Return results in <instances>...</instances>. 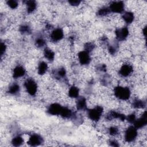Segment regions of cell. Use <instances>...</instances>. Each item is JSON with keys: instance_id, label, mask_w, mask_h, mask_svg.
Here are the masks:
<instances>
[{"instance_id": "cell-21", "label": "cell", "mask_w": 147, "mask_h": 147, "mask_svg": "<svg viewBox=\"0 0 147 147\" xmlns=\"http://www.w3.org/2000/svg\"><path fill=\"white\" fill-rule=\"evenodd\" d=\"M60 115L64 118H69L72 115V113L69 109L63 107Z\"/></svg>"}, {"instance_id": "cell-16", "label": "cell", "mask_w": 147, "mask_h": 147, "mask_svg": "<svg viewBox=\"0 0 147 147\" xmlns=\"http://www.w3.org/2000/svg\"><path fill=\"white\" fill-rule=\"evenodd\" d=\"M25 5L26 6V10L28 13L33 12L37 7V4L34 1H26Z\"/></svg>"}, {"instance_id": "cell-30", "label": "cell", "mask_w": 147, "mask_h": 147, "mask_svg": "<svg viewBox=\"0 0 147 147\" xmlns=\"http://www.w3.org/2000/svg\"><path fill=\"white\" fill-rule=\"evenodd\" d=\"M66 71L64 68H59V70L56 72V75L59 78H64L65 76Z\"/></svg>"}, {"instance_id": "cell-34", "label": "cell", "mask_w": 147, "mask_h": 147, "mask_svg": "<svg viewBox=\"0 0 147 147\" xmlns=\"http://www.w3.org/2000/svg\"><path fill=\"white\" fill-rule=\"evenodd\" d=\"M110 145L113 146H118L119 144H118V142L115 140H111L110 141Z\"/></svg>"}, {"instance_id": "cell-15", "label": "cell", "mask_w": 147, "mask_h": 147, "mask_svg": "<svg viewBox=\"0 0 147 147\" xmlns=\"http://www.w3.org/2000/svg\"><path fill=\"white\" fill-rule=\"evenodd\" d=\"M134 14L130 11H126L122 15V18L123 21L127 24H131L134 20Z\"/></svg>"}, {"instance_id": "cell-11", "label": "cell", "mask_w": 147, "mask_h": 147, "mask_svg": "<svg viewBox=\"0 0 147 147\" xmlns=\"http://www.w3.org/2000/svg\"><path fill=\"white\" fill-rule=\"evenodd\" d=\"M42 141H43V140L40 136L34 134L32 135L29 138L28 142L30 145L35 146H38L40 145L42 142Z\"/></svg>"}, {"instance_id": "cell-25", "label": "cell", "mask_w": 147, "mask_h": 147, "mask_svg": "<svg viewBox=\"0 0 147 147\" xmlns=\"http://www.w3.org/2000/svg\"><path fill=\"white\" fill-rule=\"evenodd\" d=\"M45 41L41 37H38L36 38L35 41V45L37 47H42L45 45Z\"/></svg>"}, {"instance_id": "cell-4", "label": "cell", "mask_w": 147, "mask_h": 147, "mask_svg": "<svg viewBox=\"0 0 147 147\" xmlns=\"http://www.w3.org/2000/svg\"><path fill=\"white\" fill-rule=\"evenodd\" d=\"M24 86L26 91L32 96L34 95L37 91V86L36 83L32 79H27L24 83Z\"/></svg>"}, {"instance_id": "cell-5", "label": "cell", "mask_w": 147, "mask_h": 147, "mask_svg": "<svg viewBox=\"0 0 147 147\" xmlns=\"http://www.w3.org/2000/svg\"><path fill=\"white\" fill-rule=\"evenodd\" d=\"M109 7L110 11L115 13H121L124 10V3L122 1H114L111 3Z\"/></svg>"}, {"instance_id": "cell-10", "label": "cell", "mask_w": 147, "mask_h": 147, "mask_svg": "<svg viewBox=\"0 0 147 147\" xmlns=\"http://www.w3.org/2000/svg\"><path fill=\"white\" fill-rule=\"evenodd\" d=\"M62 108L63 107L60 105L58 103H53L49 106L48 109V112L51 115H60Z\"/></svg>"}, {"instance_id": "cell-18", "label": "cell", "mask_w": 147, "mask_h": 147, "mask_svg": "<svg viewBox=\"0 0 147 147\" xmlns=\"http://www.w3.org/2000/svg\"><path fill=\"white\" fill-rule=\"evenodd\" d=\"M79 94V90L76 86H72L68 91V96L72 98H76L78 97Z\"/></svg>"}, {"instance_id": "cell-24", "label": "cell", "mask_w": 147, "mask_h": 147, "mask_svg": "<svg viewBox=\"0 0 147 147\" xmlns=\"http://www.w3.org/2000/svg\"><path fill=\"white\" fill-rule=\"evenodd\" d=\"M110 10L109 9V7H103L99 9V10L97 12V14L100 17H103L108 15L110 13Z\"/></svg>"}, {"instance_id": "cell-31", "label": "cell", "mask_w": 147, "mask_h": 147, "mask_svg": "<svg viewBox=\"0 0 147 147\" xmlns=\"http://www.w3.org/2000/svg\"><path fill=\"white\" fill-rule=\"evenodd\" d=\"M126 119L127 120V121L130 123H134L135 120L136 119V115L134 113L129 114L127 117H126Z\"/></svg>"}, {"instance_id": "cell-13", "label": "cell", "mask_w": 147, "mask_h": 147, "mask_svg": "<svg viewBox=\"0 0 147 147\" xmlns=\"http://www.w3.org/2000/svg\"><path fill=\"white\" fill-rule=\"evenodd\" d=\"M25 74V69H24V68L22 66L18 65L16 67L13 69V77L14 79H18L24 76Z\"/></svg>"}, {"instance_id": "cell-7", "label": "cell", "mask_w": 147, "mask_h": 147, "mask_svg": "<svg viewBox=\"0 0 147 147\" xmlns=\"http://www.w3.org/2000/svg\"><path fill=\"white\" fill-rule=\"evenodd\" d=\"M64 37V32L60 28H56L53 30L50 34L51 40L55 42L61 40Z\"/></svg>"}, {"instance_id": "cell-29", "label": "cell", "mask_w": 147, "mask_h": 147, "mask_svg": "<svg viewBox=\"0 0 147 147\" xmlns=\"http://www.w3.org/2000/svg\"><path fill=\"white\" fill-rule=\"evenodd\" d=\"M119 130L116 126H111L109 129V133L111 136H116L118 134Z\"/></svg>"}, {"instance_id": "cell-2", "label": "cell", "mask_w": 147, "mask_h": 147, "mask_svg": "<svg viewBox=\"0 0 147 147\" xmlns=\"http://www.w3.org/2000/svg\"><path fill=\"white\" fill-rule=\"evenodd\" d=\"M103 108L101 106H96L88 111V117L93 121H98L103 113Z\"/></svg>"}, {"instance_id": "cell-14", "label": "cell", "mask_w": 147, "mask_h": 147, "mask_svg": "<svg viewBox=\"0 0 147 147\" xmlns=\"http://www.w3.org/2000/svg\"><path fill=\"white\" fill-rule=\"evenodd\" d=\"M76 107L79 110H84L87 108L86 100L84 97L78 98L76 102Z\"/></svg>"}, {"instance_id": "cell-33", "label": "cell", "mask_w": 147, "mask_h": 147, "mask_svg": "<svg viewBox=\"0 0 147 147\" xmlns=\"http://www.w3.org/2000/svg\"><path fill=\"white\" fill-rule=\"evenodd\" d=\"M80 1H68V3L73 6H78L80 3Z\"/></svg>"}, {"instance_id": "cell-23", "label": "cell", "mask_w": 147, "mask_h": 147, "mask_svg": "<svg viewBox=\"0 0 147 147\" xmlns=\"http://www.w3.org/2000/svg\"><path fill=\"white\" fill-rule=\"evenodd\" d=\"M24 142V139L22 137L20 136H16L11 140V144L13 146H20Z\"/></svg>"}, {"instance_id": "cell-28", "label": "cell", "mask_w": 147, "mask_h": 147, "mask_svg": "<svg viewBox=\"0 0 147 147\" xmlns=\"http://www.w3.org/2000/svg\"><path fill=\"white\" fill-rule=\"evenodd\" d=\"M94 45L91 42H87L84 45V51L90 53L91 51H92L94 48Z\"/></svg>"}, {"instance_id": "cell-22", "label": "cell", "mask_w": 147, "mask_h": 147, "mask_svg": "<svg viewBox=\"0 0 147 147\" xmlns=\"http://www.w3.org/2000/svg\"><path fill=\"white\" fill-rule=\"evenodd\" d=\"M132 105L134 108L142 109L145 106V103L144 101L142 100L136 99H134V101L133 102Z\"/></svg>"}, {"instance_id": "cell-1", "label": "cell", "mask_w": 147, "mask_h": 147, "mask_svg": "<svg viewBox=\"0 0 147 147\" xmlns=\"http://www.w3.org/2000/svg\"><path fill=\"white\" fill-rule=\"evenodd\" d=\"M114 93L115 97L119 99L125 100L130 98L131 92L128 87L118 86L114 88Z\"/></svg>"}, {"instance_id": "cell-6", "label": "cell", "mask_w": 147, "mask_h": 147, "mask_svg": "<svg viewBox=\"0 0 147 147\" xmlns=\"http://www.w3.org/2000/svg\"><path fill=\"white\" fill-rule=\"evenodd\" d=\"M129 30L126 27H123L116 29L115 34L116 38L118 41H123L125 40L129 35Z\"/></svg>"}, {"instance_id": "cell-8", "label": "cell", "mask_w": 147, "mask_h": 147, "mask_svg": "<svg viewBox=\"0 0 147 147\" xmlns=\"http://www.w3.org/2000/svg\"><path fill=\"white\" fill-rule=\"evenodd\" d=\"M78 59L79 63L82 65H87L90 63L91 61V58L89 53L85 51H82L79 52Z\"/></svg>"}, {"instance_id": "cell-32", "label": "cell", "mask_w": 147, "mask_h": 147, "mask_svg": "<svg viewBox=\"0 0 147 147\" xmlns=\"http://www.w3.org/2000/svg\"><path fill=\"white\" fill-rule=\"evenodd\" d=\"M6 50V45L4 42H1V57L3 56V55L5 54V52Z\"/></svg>"}, {"instance_id": "cell-35", "label": "cell", "mask_w": 147, "mask_h": 147, "mask_svg": "<svg viewBox=\"0 0 147 147\" xmlns=\"http://www.w3.org/2000/svg\"><path fill=\"white\" fill-rule=\"evenodd\" d=\"M142 33L144 36H146V27H144V29H142Z\"/></svg>"}, {"instance_id": "cell-9", "label": "cell", "mask_w": 147, "mask_h": 147, "mask_svg": "<svg viewBox=\"0 0 147 147\" xmlns=\"http://www.w3.org/2000/svg\"><path fill=\"white\" fill-rule=\"evenodd\" d=\"M146 123H147L146 112L145 111L140 118L135 120L133 124H134V126L136 129H140L145 126Z\"/></svg>"}, {"instance_id": "cell-17", "label": "cell", "mask_w": 147, "mask_h": 147, "mask_svg": "<svg viewBox=\"0 0 147 147\" xmlns=\"http://www.w3.org/2000/svg\"><path fill=\"white\" fill-rule=\"evenodd\" d=\"M48 69V65L44 61H41L39 63L38 68H37V72L39 75H42L45 74Z\"/></svg>"}, {"instance_id": "cell-3", "label": "cell", "mask_w": 147, "mask_h": 147, "mask_svg": "<svg viewBox=\"0 0 147 147\" xmlns=\"http://www.w3.org/2000/svg\"><path fill=\"white\" fill-rule=\"evenodd\" d=\"M137 129L134 126H129L125 133V140L127 142L133 141L137 136Z\"/></svg>"}, {"instance_id": "cell-19", "label": "cell", "mask_w": 147, "mask_h": 147, "mask_svg": "<svg viewBox=\"0 0 147 147\" xmlns=\"http://www.w3.org/2000/svg\"><path fill=\"white\" fill-rule=\"evenodd\" d=\"M20 86L17 83H13L9 86L8 89V92L12 95H16L20 92Z\"/></svg>"}, {"instance_id": "cell-12", "label": "cell", "mask_w": 147, "mask_h": 147, "mask_svg": "<svg viewBox=\"0 0 147 147\" xmlns=\"http://www.w3.org/2000/svg\"><path fill=\"white\" fill-rule=\"evenodd\" d=\"M133 67L129 64H123L120 68L119 73L123 77H127L129 76L133 72Z\"/></svg>"}, {"instance_id": "cell-26", "label": "cell", "mask_w": 147, "mask_h": 147, "mask_svg": "<svg viewBox=\"0 0 147 147\" xmlns=\"http://www.w3.org/2000/svg\"><path fill=\"white\" fill-rule=\"evenodd\" d=\"M20 31L23 34H28L30 32V29L28 25H23L20 27Z\"/></svg>"}, {"instance_id": "cell-20", "label": "cell", "mask_w": 147, "mask_h": 147, "mask_svg": "<svg viewBox=\"0 0 147 147\" xmlns=\"http://www.w3.org/2000/svg\"><path fill=\"white\" fill-rule=\"evenodd\" d=\"M44 55L45 57L49 61H52L55 58V53L49 48H45L44 49Z\"/></svg>"}, {"instance_id": "cell-27", "label": "cell", "mask_w": 147, "mask_h": 147, "mask_svg": "<svg viewBox=\"0 0 147 147\" xmlns=\"http://www.w3.org/2000/svg\"><path fill=\"white\" fill-rule=\"evenodd\" d=\"M7 5L11 9H16L17 7V6L18 5V2L16 1L10 0V1H7Z\"/></svg>"}]
</instances>
